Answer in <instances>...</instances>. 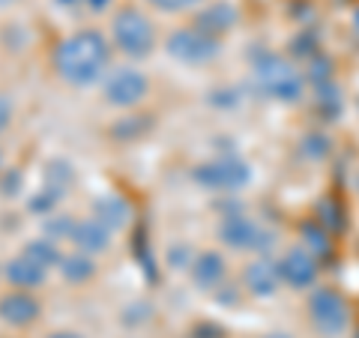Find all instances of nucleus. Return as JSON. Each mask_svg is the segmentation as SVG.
<instances>
[{"label":"nucleus","mask_w":359,"mask_h":338,"mask_svg":"<svg viewBox=\"0 0 359 338\" xmlns=\"http://www.w3.org/2000/svg\"><path fill=\"white\" fill-rule=\"evenodd\" d=\"M13 99H9V96H4V93H0V135H4L6 132V126H9V120H13Z\"/></svg>","instance_id":"7c9ffc66"},{"label":"nucleus","mask_w":359,"mask_h":338,"mask_svg":"<svg viewBox=\"0 0 359 338\" xmlns=\"http://www.w3.org/2000/svg\"><path fill=\"white\" fill-rule=\"evenodd\" d=\"M45 269L42 264H36L33 257H27V255H21V257H13V261H6V266H4V276L9 278V285L13 288H42L45 285Z\"/></svg>","instance_id":"4468645a"},{"label":"nucleus","mask_w":359,"mask_h":338,"mask_svg":"<svg viewBox=\"0 0 359 338\" xmlns=\"http://www.w3.org/2000/svg\"><path fill=\"white\" fill-rule=\"evenodd\" d=\"M21 183H25V177H21L18 168H9V171L0 174V195L4 198H13L21 191Z\"/></svg>","instance_id":"393cba45"},{"label":"nucleus","mask_w":359,"mask_h":338,"mask_svg":"<svg viewBox=\"0 0 359 338\" xmlns=\"http://www.w3.org/2000/svg\"><path fill=\"white\" fill-rule=\"evenodd\" d=\"M195 4H201V0H150V6L162 9V13H180V9H189Z\"/></svg>","instance_id":"cd10ccee"},{"label":"nucleus","mask_w":359,"mask_h":338,"mask_svg":"<svg viewBox=\"0 0 359 338\" xmlns=\"http://www.w3.org/2000/svg\"><path fill=\"white\" fill-rule=\"evenodd\" d=\"M48 338H81V335H75V332H54V335H48Z\"/></svg>","instance_id":"473e14b6"},{"label":"nucleus","mask_w":359,"mask_h":338,"mask_svg":"<svg viewBox=\"0 0 359 338\" xmlns=\"http://www.w3.org/2000/svg\"><path fill=\"white\" fill-rule=\"evenodd\" d=\"M60 276L72 285H81V281H90L96 276V264L87 252H72V255H63L60 261Z\"/></svg>","instance_id":"f3484780"},{"label":"nucleus","mask_w":359,"mask_h":338,"mask_svg":"<svg viewBox=\"0 0 359 338\" xmlns=\"http://www.w3.org/2000/svg\"><path fill=\"white\" fill-rule=\"evenodd\" d=\"M57 6H87L90 13H105L111 0H57Z\"/></svg>","instance_id":"c85d7f7f"},{"label":"nucleus","mask_w":359,"mask_h":338,"mask_svg":"<svg viewBox=\"0 0 359 338\" xmlns=\"http://www.w3.org/2000/svg\"><path fill=\"white\" fill-rule=\"evenodd\" d=\"M66 195L63 189H57V186H45L42 191H36V195L30 198V212H54V207L60 204V198Z\"/></svg>","instance_id":"aec40b11"},{"label":"nucleus","mask_w":359,"mask_h":338,"mask_svg":"<svg viewBox=\"0 0 359 338\" xmlns=\"http://www.w3.org/2000/svg\"><path fill=\"white\" fill-rule=\"evenodd\" d=\"M318 105L323 114H339V108H341V96H339V87H335L332 81L327 84H318Z\"/></svg>","instance_id":"5701e85b"},{"label":"nucleus","mask_w":359,"mask_h":338,"mask_svg":"<svg viewBox=\"0 0 359 338\" xmlns=\"http://www.w3.org/2000/svg\"><path fill=\"white\" fill-rule=\"evenodd\" d=\"M0 159H4V156H0Z\"/></svg>","instance_id":"e433bc0d"},{"label":"nucleus","mask_w":359,"mask_h":338,"mask_svg":"<svg viewBox=\"0 0 359 338\" xmlns=\"http://www.w3.org/2000/svg\"><path fill=\"white\" fill-rule=\"evenodd\" d=\"M302 150H306L309 156H327L330 141L320 138V135H311V138H306V144H302Z\"/></svg>","instance_id":"c756f323"},{"label":"nucleus","mask_w":359,"mask_h":338,"mask_svg":"<svg viewBox=\"0 0 359 338\" xmlns=\"http://www.w3.org/2000/svg\"><path fill=\"white\" fill-rule=\"evenodd\" d=\"M72 180H75V174H72V168H69V162H48V168H45V186H57V189H69L72 186Z\"/></svg>","instance_id":"412c9836"},{"label":"nucleus","mask_w":359,"mask_h":338,"mask_svg":"<svg viewBox=\"0 0 359 338\" xmlns=\"http://www.w3.org/2000/svg\"><path fill=\"white\" fill-rule=\"evenodd\" d=\"M192 278L201 290H212L224 278V257L219 252H204L192 261Z\"/></svg>","instance_id":"2eb2a0df"},{"label":"nucleus","mask_w":359,"mask_h":338,"mask_svg":"<svg viewBox=\"0 0 359 338\" xmlns=\"http://www.w3.org/2000/svg\"><path fill=\"white\" fill-rule=\"evenodd\" d=\"M233 25H237V9H233L231 4H224V0L204 6L195 15V27L210 33V36H216V39L222 36V33H228Z\"/></svg>","instance_id":"ddd939ff"},{"label":"nucleus","mask_w":359,"mask_h":338,"mask_svg":"<svg viewBox=\"0 0 359 338\" xmlns=\"http://www.w3.org/2000/svg\"><path fill=\"white\" fill-rule=\"evenodd\" d=\"M266 338H290V335H285V332H273V335H266Z\"/></svg>","instance_id":"f704fd0d"},{"label":"nucleus","mask_w":359,"mask_h":338,"mask_svg":"<svg viewBox=\"0 0 359 338\" xmlns=\"http://www.w3.org/2000/svg\"><path fill=\"white\" fill-rule=\"evenodd\" d=\"M302 236H306V245L314 255L330 252V234L323 231V224H302Z\"/></svg>","instance_id":"4be33fe9"},{"label":"nucleus","mask_w":359,"mask_h":338,"mask_svg":"<svg viewBox=\"0 0 359 338\" xmlns=\"http://www.w3.org/2000/svg\"><path fill=\"white\" fill-rule=\"evenodd\" d=\"M252 75H255L257 90L266 93L269 99H278V102H297L302 96V87H306V75L294 63L269 51H261L255 58Z\"/></svg>","instance_id":"f03ea898"},{"label":"nucleus","mask_w":359,"mask_h":338,"mask_svg":"<svg viewBox=\"0 0 359 338\" xmlns=\"http://www.w3.org/2000/svg\"><path fill=\"white\" fill-rule=\"evenodd\" d=\"M278 269H282V281H287L297 290L314 285V278H318V261H314V255L309 249H299V245L278 261Z\"/></svg>","instance_id":"1a4fd4ad"},{"label":"nucleus","mask_w":359,"mask_h":338,"mask_svg":"<svg viewBox=\"0 0 359 338\" xmlns=\"http://www.w3.org/2000/svg\"><path fill=\"white\" fill-rule=\"evenodd\" d=\"M147 90H150V81H147V75L138 72V69H117V72H111L108 75V81H105V99L111 105H117V108H132V105H138L144 96H147Z\"/></svg>","instance_id":"6e6552de"},{"label":"nucleus","mask_w":359,"mask_h":338,"mask_svg":"<svg viewBox=\"0 0 359 338\" xmlns=\"http://www.w3.org/2000/svg\"><path fill=\"white\" fill-rule=\"evenodd\" d=\"M72 243L78 252H87V255H99L111 245V228L102 224L99 219H84L75 224V234H72Z\"/></svg>","instance_id":"f8f14e48"},{"label":"nucleus","mask_w":359,"mask_h":338,"mask_svg":"<svg viewBox=\"0 0 359 338\" xmlns=\"http://www.w3.org/2000/svg\"><path fill=\"white\" fill-rule=\"evenodd\" d=\"M75 219L69 212H48V219H45V236H51V240H69L72 243V234H75Z\"/></svg>","instance_id":"6ab92c4d"},{"label":"nucleus","mask_w":359,"mask_h":338,"mask_svg":"<svg viewBox=\"0 0 359 338\" xmlns=\"http://www.w3.org/2000/svg\"><path fill=\"white\" fill-rule=\"evenodd\" d=\"M219 236L224 245H231V249L237 252H264L273 245V234L264 231L257 222H252L249 216H240V212H233L228 216L222 224H219Z\"/></svg>","instance_id":"0eeeda50"},{"label":"nucleus","mask_w":359,"mask_h":338,"mask_svg":"<svg viewBox=\"0 0 359 338\" xmlns=\"http://www.w3.org/2000/svg\"><path fill=\"white\" fill-rule=\"evenodd\" d=\"M111 33H114V45L126 54V58H147L156 45V30L153 21L135 6H123L111 21Z\"/></svg>","instance_id":"7ed1b4c3"},{"label":"nucleus","mask_w":359,"mask_h":338,"mask_svg":"<svg viewBox=\"0 0 359 338\" xmlns=\"http://www.w3.org/2000/svg\"><path fill=\"white\" fill-rule=\"evenodd\" d=\"M39 302L27 290H13V294L0 297V320L9 326H27L39 318Z\"/></svg>","instance_id":"9d476101"},{"label":"nucleus","mask_w":359,"mask_h":338,"mask_svg":"<svg viewBox=\"0 0 359 338\" xmlns=\"http://www.w3.org/2000/svg\"><path fill=\"white\" fill-rule=\"evenodd\" d=\"M93 216L108 224L111 231H120V228H126L129 219H132V207H129V201H123L120 195H102L93 204Z\"/></svg>","instance_id":"dca6fc26"},{"label":"nucleus","mask_w":359,"mask_h":338,"mask_svg":"<svg viewBox=\"0 0 359 338\" xmlns=\"http://www.w3.org/2000/svg\"><path fill=\"white\" fill-rule=\"evenodd\" d=\"M330 69H332V63L318 54V58L309 63V78H311L314 84H327V81H330Z\"/></svg>","instance_id":"bb28decb"},{"label":"nucleus","mask_w":359,"mask_h":338,"mask_svg":"<svg viewBox=\"0 0 359 338\" xmlns=\"http://www.w3.org/2000/svg\"><path fill=\"white\" fill-rule=\"evenodd\" d=\"M320 222H330L332 224V228H339V210H335L332 204H330V201H327V204H320Z\"/></svg>","instance_id":"2f4dec72"},{"label":"nucleus","mask_w":359,"mask_h":338,"mask_svg":"<svg viewBox=\"0 0 359 338\" xmlns=\"http://www.w3.org/2000/svg\"><path fill=\"white\" fill-rule=\"evenodd\" d=\"M243 281H245V290H252L255 297H273L278 290V285H282V269H278L276 261L261 257V261L245 266Z\"/></svg>","instance_id":"9b49d317"},{"label":"nucleus","mask_w":359,"mask_h":338,"mask_svg":"<svg viewBox=\"0 0 359 338\" xmlns=\"http://www.w3.org/2000/svg\"><path fill=\"white\" fill-rule=\"evenodd\" d=\"M192 177L198 186L212 191H240L243 186L252 183V168L243 159H237V156H222V159L198 165Z\"/></svg>","instance_id":"20e7f679"},{"label":"nucleus","mask_w":359,"mask_h":338,"mask_svg":"<svg viewBox=\"0 0 359 338\" xmlns=\"http://www.w3.org/2000/svg\"><path fill=\"white\" fill-rule=\"evenodd\" d=\"M192 249H189L186 243H180V245H171L168 249V264H171L174 269H186V266H192Z\"/></svg>","instance_id":"a878e982"},{"label":"nucleus","mask_w":359,"mask_h":338,"mask_svg":"<svg viewBox=\"0 0 359 338\" xmlns=\"http://www.w3.org/2000/svg\"><path fill=\"white\" fill-rule=\"evenodd\" d=\"M25 255L33 257L36 264H42L45 269L60 266V261H63L60 245H57V240H51V236H42V240H30V243L25 245Z\"/></svg>","instance_id":"a211bd4d"},{"label":"nucleus","mask_w":359,"mask_h":338,"mask_svg":"<svg viewBox=\"0 0 359 338\" xmlns=\"http://www.w3.org/2000/svg\"><path fill=\"white\" fill-rule=\"evenodd\" d=\"M111 60L108 39L99 30L87 27L66 36L57 48H54V69L72 87H90L105 75Z\"/></svg>","instance_id":"f257e3e1"},{"label":"nucleus","mask_w":359,"mask_h":338,"mask_svg":"<svg viewBox=\"0 0 359 338\" xmlns=\"http://www.w3.org/2000/svg\"><path fill=\"white\" fill-rule=\"evenodd\" d=\"M353 30H356V36H359V13L353 15Z\"/></svg>","instance_id":"72a5a7b5"},{"label":"nucleus","mask_w":359,"mask_h":338,"mask_svg":"<svg viewBox=\"0 0 359 338\" xmlns=\"http://www.w3.org/2000/svg\"><path fill=\"white\" fill-rule=\"evenodd\" d=\"M9 4H15V0H0V6H9Z\"/></svg>","instance_id":"c9c22d12"},{"label":"nucleus","mask_w":359,"mask_h":338,"mask_svg":"<svg viewBox=\"0 0 359 338\" xmlns=\"http://www.w3.org/2000/svg\"><path fill=\"white\" fill-rule=\"evenodd\" d=\"M309 311H311V320L318 326L320 335H341L351 323V309H347V299L332 288H318L309 299Z\"/></svg>","instance_id":"39448f33"},{"label":"nucleus","mask_w":359,"mask_h":338,"mask_svg":"<svg viewBox=\"0 0 359 338\" xmlns=\"http://www.w3.org/2000/svg\"><path fill=\"white\" fill-rule=\"evenodd\" d=\"M150 129V117H123L117 126H114V138H138Z\"/></svg>","instance_id":"b1692460"},{"label":"nucleus","mask_w":359,"mask_h":338,"mask_svg":"<svg viewBox=\"0 0 359 338\" xmlns=\"http://www.w3.org/2000/svg\"><path fill=\"white\" fill-rule=\"evenodd\" d=\"M168 54L180 63L201 66V63H210L219 54V39L198 27H183L168 36Z\"/></svg>","instance_id":"423d86ee"}]
</instances>
